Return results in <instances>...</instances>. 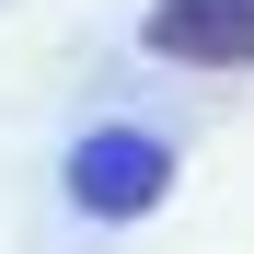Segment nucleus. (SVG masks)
<instances>
[{
    "label": "nucleus",
    "mask_w": 254,
    "mask_h": 254,
    "mask_svg": "<svg viewBox=\"0 0 254 254\" xmlns=\"http://www.w3.org/2000/svg\"><path fill=\"white\" fill-rule=\"evenodd\" d=\"M58 196L81 208V220H104V231L150 220V208L174 196V139H162V127H127V116L81 127V139H69V162H58Z\"/></svg>",
    "instance_id": "f257e3e1"
},
{
    "label": "nucleus",
    "mask_w": 254,
    "mask_h": 254,
    "mask_svg": "<svg viewBox=\"0 0 254 254\" xmlns=\"http://www.w3.org/2000/svg\"><path fill=\"white\" fill-rule=\"evenodd\" d=\"M139 47L162 69H254V0H150Z\"/></svg>",
    "instance_id": "f03ea898"
}]
</instances>
